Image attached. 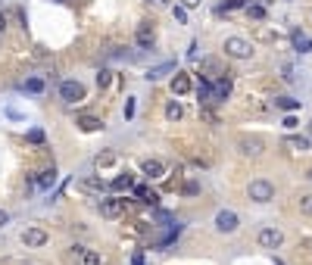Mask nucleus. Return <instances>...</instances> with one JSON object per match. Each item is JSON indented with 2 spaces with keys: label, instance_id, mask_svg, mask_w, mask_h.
Listing matches in <instances>:
<instances>
[{
  "label": "nucleus",
  "instance_id": "f257e3e1",
  "mask_svg": "<svg viewBox=\"0 0 312 265\" xmlns=\"http://www.w3.org/2000/svg\"><path fill=\"white\" fill-rule=\"evenodd\" d=\"M247 193H250V200H253V203H269V200L275 197V184H272V181H265V178H256V181H250Z\"/></svg>",
  "mask_w": 312,
  "mask_h": 265
},
{
  "label": "nucleus",
  "instance_id": "f03ea898",
  "mask_svg": "<svg viewBox=\"0 0 312 265\" xmlns=\"http://www.w3.org/2000/svg\"><path fill=\"white\" fill-rule=\"evenodd\" d=\"M225 53H228V57H234V60H250V57H253V47H250V41H244V38H228V41H225Z\"/></svg>",
  "mask_w": 312,
  "mask_h": 265
},
{
  "label": "nucleus",
  "instance_id": "7ed1b4c3",
  "mask_svg": "<svg viewBox=\"0 0 312 265\" xmlns=\"http://www.w3.org/2000/svg\"><path fill=\"white\" fill-rule=\"evenodd\" d=\"M60 97H63L66 103L84 100V84H78V81H63V84H60Z\"/></svg>",
  "mask_w": 312,
  "mask_h": 265
},
{
  "label": "nucleus",
  "instance_id": "20e7f679",
  "mask_svg": "<svg viewBox=\"0 0 312 265\" xmlns=\"http://www.w3.org/2000/svg\"><path fill=\"white\" fill-rule=\"evenodd\" d=\"M122 212H125V200H122V197L100 200V216H106V219H119Z\"/></svg>",
  "mask_w": 312,
  "mask_h": 265
},
{
  "label": "nucleus",
  "instance_id": "39448f33",
  "mask_svg": "<svg viewBox=\"0 0 312 265\" xmlns=\"http://www.w3.org/2000/svg\"><path fill=\"white\" fill-rule=\"evenodd\" d=\"M215 228H218L222 234H234V231H237V216H234L231 209H222V212L215 216Z\"/></svg>",
  "mask_w": 312,
  "mask_h": 265
},
{
  "label": "nucleus",
  "instance_id": "423d86ee",
  "mask_svg": "<svg viewBox=\"0 0 312 265\" xmlns=\"http://www.w3.org/2000/svg\"><path fill=\"white\" fill-rule=\"evenodd\" d=\"M281 231H278V228H262V231H259V246H262V250H278V246H281Z\"/></svg>",
  "mask_w": 312,
  "mask_h": 265
},
{
  "label": "nucleus",
  "instance_id": "0eeeda50",
  "mask_svg": "<svg viewBox=\"0 0 312 265\" xmlns=\"http://www.w3.org/2000/svg\"><path fill=\"white\" fill-rule=\"evenodd\" d=\"M75 187H78L81 193H91V197H100V193L106 190V181L100 178V175H94V178H81Z\"/></svg>",
  "mask_w": 312,
  "mask_h": 265
},
{
  "label": "nucleus",
  "instance_id": "6e6552de",
  "mask_svg": "<svg viewBox=\"0 0 312 265\" xmlns=\"http://www.w3.org/2000/svg\"><path fill=\"white\" fill-rule=\"evenodd\" d=\"M72 256L78 259V265H103L100 256L94 250H87V246H72Z\"/></svg>",
  "mask_w": 312,
  "mask_h": 265
},
{
  "label": "nucleus",
  "instance_id": "1a4fd4ad",
  "mask_svg": "<svg viewBox=\"0 0 312 265\" xmlns=\"http://www.w3.org/2000/svg\"><path fill=\"white\" fill-rule=\"evenodd\" d=\"M22 240H25V246H44V243H47V234L41 231V228H25Z\"/></svg>",
  "mask_w": 312,
  "mask_h": 265
},
{
  "label": "nucleus",
  "instance_id": "9d476101",
  "mask_svg": "<svg viewBox=\"0 0 312 265\" xmlns=\"http://www.w3.org/2000/svg\"><path fill=\"white\" fill-rule=\"evenodd\" d=\"M228 94H231V81H228V78H218V81L212 84V103L228 100Z\"/></svg>",
  "mask_w": 312,
  "mask_h": 265
},
{
  "label": "nucleus",
  "instance_id": "9b49d317",
  "mask_svg": "<svg viewBox=\"0 0 312 265\" xmlns=\"http://www.w3.org/2000/svg\"><path fill=\"white\" fill-rule=\"evenodd\" d=\"M237 147H241L244 156H259V153H262V140H256V137H241V144H237Z\"/></svg>",
  "mask_w": 312,
  "mask_h": 265
},
{
  "label": "nucleus",
  "instance_id": "f8f14e48",
  "mask_svg": "<svg viewBox=\"0 0 312 265\" xmlns=\"http://www.w3.org/2000/svg\"><path fill=\"white\" fill-rule=\"evenodd\" d=\"M172 72H175V63H159V66H153L150 72H147V81H159V78H166Z\"/></svg>",
  "mask_w": 312,
  "mask_h": 265
},
{
  "label": "nucleus",
  "instance_id": "ddd939ff",
  "mask_svg": "<svg viewBox=\"0 0 312 265\" xmlns=\"http://www.w3.org/2000/svg\"><path fill=\"white\" fill-rule=\"evenodd\" d=\"M191 91V78L185 75V72H175V78H172V94H188Z\"/></svg>",
  "mask_w": 312,
  "mask_h": 265
},
{
  "label": "nucleus",
  "instance_id": "4468645a",
  "mask_svg": "<svg viewBox=\"0 0 312 265\" xmlns=\"http://www.w3.org/2000/svg\"><path fill=\"white\" fill-rule=\"evenodd\" d=\"M144 175H147V178H162V175H166V166H162L159 159H147V163H144Z\"/></svg>",
  "mask_w": 312,
  "mask_h": 265
},
{
  "label": "nucleus",
  "instance_id": "2eb2a0df",
  "mask_svg": "<svg viewBox=\"0 0 312 265\" xmlns=\"http://www.w3.org/2000/svg\"><path fill=\"white\" fill-rule=\"evenodd\" d=\"M138 47H141V50H150V47H153V31H150V25H141V28H138Z\"/></svg>",
  "mask_w": 312,
  "mask_h": 265
},
{
  "label": "nucleus",
  "instance_id": "dca6fc26",
  "mask_svg": "<svg viewBox=\"0 0 312 265\" xmlns=\"http://www.w3.org/2000/svg\"><path fill=\"white\" fill-rule=\"evenodd\" d=\"M197 97H200V103H212V84L206 81V78H200V84H197Z\"/></svg>",
  "mask_w": 312,
  "mask_h": 265
},
{
  "label": "nucleus",
  "instance_id": "f3484780",
  "mask_svg": "<svg viewBox=\"0 0 312 265\" xmlns=\"http://www.w3.org/2000/svg\"><path fill=\"white\" fill-rule=\"evenodd\" d=\"M290 41H293V47H297V50H312V38H309V34H303V31H293Z\"/></svg>",
  "mask_w": 312,
  "mask_h": 265
},
{
  "label": "nucleus",
  "instance_id": "a211bd4d",
  "mask_svg": "<svg viewBox=\"0 0 312 265\" xmlns=\"http://www.w3.org/2000/svg\"><path fill=\"white\" fill-rule=\"evenodd\" d=\"M78 125H81V131H100V128H103V122H100V119H94V116H81V119H78Z\"/></svg>",
  "mask_w": 312,
  "mask_h": 265
},
{
  "label": "nucleus",
  "instance_id": "6ab92c4d",
  "mask_svg": "<svg viewBox=\"0 0 312 265\" xmlns=\"http://www.w3.org/2000/svg\"><path fill=\"white\" fill-rule=\"evenodd\" d=\"M284 144H287L290 150H300V153H303V150H309V137H297V134H293V137L284 140Z\"/></svg>",
  "mask_w": 312,
  "mask_h": 265
},
{
  "label": "nucleus",
  "instance_id": "aec40b11",
  "mask_svg": "<svg viewBox=\"0 0 312 265\" xmlns=\"http://www.w3.org/2000/svg\"><path fill=\"white\" fill-rule=\"evenodd\" d=\"M53 181H57V169H47V172H41L38 178H34V184H41V187H50Z\"/></svg>",
  "mask_w": 312,
  "mask_h": 265
},
{
  "label": "nucleus",
  "instance_id": "412c9836",
  "mask_svg": "<svg viewBox=\"0 0 312 265\" xmlns=\"http://www.w3.org/2000/svg\"><path fill=\"white\" fill-rule=\"evenodd\" d=\"M131 184H135V178H131V175L125 172V175H119V178L113 181V190H128V187H131Z\"/></svg>",
  "mask_w": 312,
  "mask_h": 265
},
{
  "label": "nucleus",
  "instance_id": "4be33fe9",
  "mask_svg": "<svg viewBox=\"0 0 312 265\" xmlns=\"http://www.w3.org/2000/svg\"><path fill=\"white\" fill-rule=\"evenodd\" d=\"M25 91H28V94H41V91H44V78H28V81H25Z\"/></svg>",
  "mask_w": 312,
  "mask_h": 265
},
{
  "label": "nucleus",
  "instance_id": "5701e85b",
  "mask_svg": "<svg viewBox=\"0 0 312 265\" xmlns=\"http://www.w3.org/2000/svg\"><path fill=\"white\" fill-rule=\"evenodd\" d=\"M135 193H138V197H141V200H144V203H150V206H153V203H156V200H159V197H156V193H153V190H150V187H138V190H135Z\"/></svg>",
  "mask_w": 312,
  "mask_h": 265
},
{
  "label": "nucleus",
  "instance_id": "b1692460",
  "mask_svg": "<svg viewBox=\"0 0 312 265\" xmlns=\"http://www.w3.org/2000/svg\"><path fill=\"white\" fill-rule=\"evenodd\" d=\"M166 116H169V119H181V116H185V110H181L178 100H172V103L166 106Z\"/></svg>",
  "mask_w": 312,
  "mask_h": 265
},
{
  "label": "nucleus",
  "instance_id": "393cba45",
  "mask_svg": "<svg viewBox=\"0 0 312 265\" xmlns=\"http://www.w3.org/2000/svg\"><path fill=\"white\" fill-rule=\"evenodd\" d=\"M300 212L312 219V193H303V197H300Z\"/></svg>",
  "mask_w": 312,
  "mask_h": 265
},
{
  "label": "nucleus",
  "instance_id": "a878e982",
  "mask_svg": "<svg viewBox=\"0 0 312 265\" xmlns=\"http://www.w3.org/2000/svg\"><path fill=\"white\" fill-rule=\"evenodd\" d=\"M113 163H116V153H113V150H106V153H100V156H97V166H100V169L113 166Z\"/></svg>",
  "mask_w": 312,
  "mask_h": 265
},
{
  "label": "nucleus",
  "instance_id": "bb28decb",
  "mask_svg": "<svg viewBox=\"0 0 312 265\" xmlns=\"http://www.w3.org/2000/svg\"><path fill=\"white\" fill-rule=\"evenodd\" d=\"M275 106H281V110H297V100H293V97H278V100H275Z\"/></svg>",
  "mask_w": 312,
  "mask_h": 265
},
{
  "label": "nucleus",
  "instance_id": "cd10ccee",
  "mask_svg": "<svg viewBox=\"0 0 312 265\" xmlns=\"http://www.w3.org/2000/svg\"><path fill=\"white\" fill-rule=\"evenodd\" d=\"M25 140H28V144H44V131H41V128H31V131L25 134Z\"/></svg>",
  "mask_w": 312,
  "mask_h": 265
},
{
  "label": "nucleus",
  "instance_id": "c85d7f7f",
  "mask_svg": "<svg viewBox=\"0 0 312 265\" xmlns=\"http://www.w3.org/2000/svg\"><path fill=\"white\" fill-rule=\"evenodd\" d=\"M109 81H113V72H109V69H100V75H97V87H109Z\"/></svg>",
  "mask_w": 312,
  "mask_h": 265
},
{
  "label": "nucleus",
  "instance_id": "c756f323",
  "mask_svg": "<svg viewBox=\"0 0 312 265\" xmlns=\"http://www.w3.org/2000/svg\"><path fill=\"white\" fill-rule=\"evenodd\" d=\"M247 13L253 16V19H262V16H265V10H262V7H247Z\"/></svg>",
  "mask_w": 312,
  "mask_h": 265
},
{
  "label": "nucleus",
  "instance_id": "7c9ffc66",
  "mask_svg": "<svg viewBox=\"0 0 312 265\" xmlns=\"http://www.w3.org/2000/svg\"><path fill=\"white\" fill-rule=\"evenodd\" d=\"M156 222H159V225H169V222H175V219L169 216V212H156Z\"/></svg>",
  "mask_w": 312,
  "mask_h": 265
},
{
  "label": "nucleus",
  "instance_id": "2f4dec72",
  "mask_svg": "<svg viewBox=\"0 0 312 265\" xmlns=\"http://www.w3.org/2000/svg\"><path fill=\"white\" fill-rule=\"evenodd\" d=\"M247 0H225V10H237V7H244Z\"/></svg>",
  "mask_w": 312,
  "mask_h": 265
},
{
  "label": "nucleus",
  "instance_id": "473e14b6",
  "mask_svg": "<svg viewBox=\"0 0 312 265\" xmlns=\"http://www.w3.org/2000/svg\"><path fill=\"white\" fill-rule=\"evenodd\" d=\"M175 19H178V22H185V19H188V13H185V7H175Z\"/></svg>",
  "mask_w": 312,
  "mask_h": 265
},
{
  "label": "nucleus",
  "instance_id": "72a5a7b5",
  "mask_svg": "<svg viewBox=\"0 0 312 265\" xmlns=\"http://www.w3.org/2000/svg\"><path fill=\"white\" fill-rule=\"evenodd\" d=\"M131 116H135V100H128L125 103V119H131Z\"/></svg>",
  "mask_w": 312,
  "mask_h": 265
},
{
  "label": "nucleus",
  "instance_id": "f704fd0d",
  "mask_svg": "<svg viewBox=\"0 0 312 265\" xmlns=\"http://www.w3.org/2000/svg\"><path fill=\"white\" fill-rule=\"evenodd\" d=\"M197 190H200V187H197L194 181H188V184H185V193H188V197H194V193H197Z\"/></svg>",
  "mask_w": 312,
  "mask_h": 265
},
{
  "label": "nucleus",
  "instance_id": "c9c22d12",
  "mask_svg": "<svg viewBox=\"0 0 312 265\" xmlns=\"http://www.w3.org/2000/svg\"><path fill=\"white\" fill-rule=\"evenodd\" d=\"M181 7H185V10H194V7H200V0H181Z\"/></svg>",
  "mask_w": 312,
  "mask_h": 265
},
{
  "label": "nucleus",
  "instance_id": "e433bc0d",
  "mask_svg": "<svg viewBox=\"0 0 312 265\" xmlns=\"http://www.w3.org/2000/svg\"><path fill=\"white\" fill-rule=\"evenodd\" d=\"M4 28H7V16H4V13H0V31H4Z\"/></svg>",
  "mask_w": 312,
  "mask_h": 265
},
{
  "label": "nucleus",
  "instance_id": "4c0bfd02",
  "mask_svg": "<svg viewBox=\"0 0 312 265\" xmlns=\"http://www.w3.org/2000/svg\"><path fill=\"white\" fill-rule=\"evenodd\" d=\"M7 219H10V216H7V212H4V209H0V225H7Z\"/></svg>",
  "mask_w": 312,
  "mask_h": 265
},
{
  "label": "nucleus",
  "instance_id": "58836bf2",
  "mask_svg": "<svg viewBox=\"0 0 312 265\" xmlns=\"http://www.w3.org/2000/svg\"><path fill=\"white\" fill-rule=\"evenodd\" d=\"M306 178H309V181H312V166H309V172H306Z\"/></svg>",
  "mask_w": 312,
  "mask_h": 265
},
{
  "label": "nucleus",
  "instance_id": "ea45409f",
  "mask_svg": "<svg viewBox=\"0 0 312 265\" xmlns=\"http://www.w3.org/2000/svg\"><path fill=\"white\" fill-rule=\"evenodd\" d=\"M309 134H312V122H309Z\"/></svg>",
  "mask_w": 312,
  "mask_h": 265
}]
</instances>
